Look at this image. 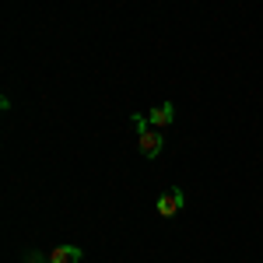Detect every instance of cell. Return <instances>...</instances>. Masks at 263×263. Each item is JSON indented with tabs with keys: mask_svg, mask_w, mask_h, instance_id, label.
<instances>
[{
	"mask_svg": "<svg viewBox=\"0 0 263 263\" xmlns=\"http://www.w3.org/2000/svg\"><path fill=\"white\" fill-rule=\"evenodd\" d=\"M130 123H134V130H137V147H141V155H144V158H158V155H162V147H165L162 130H158V126H151L147 116H141V112H134Z\"/></svg>",
	"mask_w": 263,
	"mask_h": 263,
	"instance_id": "6da1fadb",
	"label": "cell"
},
{
	"mask_svg": "<svg viewBox=\"0 0 263 263\" xmlns=\"http://www.w3.org/2000/svg\"><path fill=\"white\" fill-rule=\"evenodd\" d=\"M155 211H158L162 218H176V214L182 211V190H176V186L165 190L162 197H158V203H155Z\"/></svg>",
	"mask_w": 263,
	"mask_h": 263,
	"instance_id": "7a4b0ae2",
	"label": "cell"
},
{
	"mask_svg": "<svg viewBox=\"0 0 263 263\" xmlns=\"http://www.w3.org/2000/svg\"><path fill=\"white\" fill-rule=\"evenodd\" d=\"M176 120V109H172V102H162V105H155L151 112H147V123L151 126H158V130H165L168 123Z\"/></svg>",
	"mask_w": 263,
	"mask_h": 263,
	"instance_id": "3957f363",
	"label": "cell"
},
{
	"mask_svg": "<svg viewBox=\"0 0 263 263\" xmlns=\"http://www.w3.org/2000/svg\"><path fill=\"white\" fill-rule=\"evenodd\" d=\"M49 263H81V249L78 246H53Z\"/></svg>",
	"mask_w": 263,
	"mask_h": 263,
	"instance_id": "277c9868",
	"label": "cell"
},
{
	"mask_svg": "<svg viewBox=\"0 0 263 263\" xmlns=\"http://www.w3.org/2000/svg\"><path fill=\"white\" fill-rule=\"evenodd\" d=\"M28 263H49V260H42V256L35 253V249H28Z\"/></svg>",
	"mask_w": 263,
	"mask_h": 263,
	"instance_id": "5b68a950",
	"label": "cell"
}]
</instances>
